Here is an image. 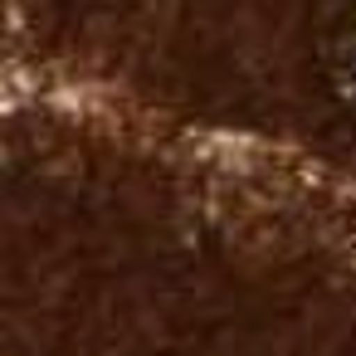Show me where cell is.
I'll list each match as a JSON object with an SVG mask.
<instances>
[{"label": "cell", "instance_id": "1", "mask_svg": "<svg viewBox=\"0 0 356 356\" xmlns=\"http://www.w3.org/2000/svg\"><path fill=\"white\" fill-rule=\"evenodd\" d=\"M327 79L341 103L356 108V15H341V25L327 35Z\"/></svg>", "mask_w": 356, "mask_h": 356}]
</instances>
